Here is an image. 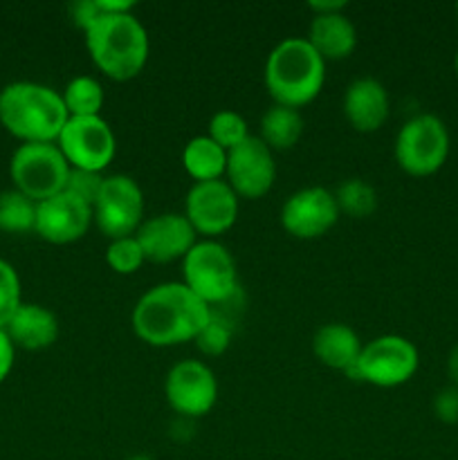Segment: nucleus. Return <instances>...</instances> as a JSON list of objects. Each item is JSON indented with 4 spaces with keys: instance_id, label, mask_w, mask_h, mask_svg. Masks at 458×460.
<instances>
[{
    "instance_id": "obj_16",
    "label": "nucleus",
    "mask_w": 458,
    "mask_h": 460,
    "mask_svg": "<svg viewBox=\"0 0 458 460\" xmlns=\"http://www.w3.org/2000/svg\"><path fill=\"white\" fill-rule=\"evenodd\" d=\"M196 236L198 232L184 214L153 216V218L144 220L135 234L146 261H153V263L184 259L198 243Z\"/></svg>"
},
{
    "instance_id": "obj_6",
    "label": "nucleus",
    "mask_w": 458,
    "mask_h": 460,
    "mask_svg": "<svg viewBox=\"0 0 458 460\" xmlns=\"http://www.w3.org/2000/svg\"><path fill=\"white\" fill-rule=\"evenodd\" d=\"M13 189L40 202L66 189L70 164L54 142H22L9 162Z\"/></svg>"
},
{
    "instance_id": "obj_30",
    "label": "nucleus",
    "mask_w": 458,
    "mask_h": 460,
    "mask_svg": "<svg viewBox=\"0 0 458 460\" xmlns=\"http://www.w3.org/2000/svg\"><path fill=\"white\" fill-rule=\"evenodd\" d=\"M229 337H232V331H229V319L211 313L209 323L202 328V332L196 337V341L207 355H218L229 346Z\"/></svg>"
},
{
    "instance_id": "obj_29",
    "label": "nucleus",
    "mask_w": 458,
    "mask_h": 460,
    "mask_svg": "<svg viewBox=\"0 0 458 460\" xmlns=\"http://www.w3.org/2000/svg\"><path fill=\"white\" fill-rule=\"evenodd\" d=\"M103 175L97 171H84V169H70L67 175V182L63 191L72 193V196L81 198L84 202H88L90 207L94 205V200L99 198V191L103 187Z\"/></svg>"
},
{
    "instance_id": "obj_32",
    "label": "nucleus",
    "mask_w": 458,
    "mask_h": 460,
    "mask_svg": "<svg viewBox=\"0 0 458 460\" xmlns=\"http://www.w3.org/2000/svg\"><path fill=\"white\" fill-rule=\"evenodd\" d=\"M99 4L97 0H79V3L72 4V16H75V22L81 27V30H88L90 22L99 16Z\"/></svg>"
},
{
    "instance_id": "obj_4",
    "label": "nucleus",
    "mask_w": 458,
    "mask_h": 460,
    "mask_svg": "<svg viewBox=\"0 0 458 460\" xmlns=\"http://www.w3.org/2000/svg\"><path fill=\"white\" fill-rule=\"evenodd\" d=\"M326 81V61L308 39L281 40L265 61V85L274 103L299 111L313 102Z\"/></svg>"
},
{
    "instance_id": "obj_35",
    "label": "nucleus",
    "mask_w": 458,
    "mask_h": 460,
    "mask_svg": "<svg viewBox=\"0 0 458 460\" xmlns=\"http://www.w3.org/2000/svg\"><path fill=\"white\" fill-rule=\"evenodd\" d=\"M447 373H449V377H452L454 385L458 386V344L454 346L452 353H449V359H447Z\"/></svg>"
},
{
    "instance_id": "obj_10",
    "label": "nucleus",
    "mask_w": 458,
    "mask_h": 460,
    "mask_svg": "<svg viewBox=\"0 0 458 460\" xmlns=\"http://www.w3.org/2000/svg\"><path fill=\"white\" fill-rule=\"evenodd\" d=\"M57 146L66 155L70 169L101 173L115 157V133L108 121L99 117H67Z\"/></svg>"
},
{
    "instance_id": "obj_36",
    "label": "nucleus",
    "mask_w": 458,
    "mask_h": 460,
    "mask_svg": "<svg viewBox=\"0 0 458 460\" xmlns=\"http://www.w3.org/2000/svg\"><path fill=\"white\" fill-rule=\"evenodd\" d=\"M454 70H456V75H458V52H456V57H454Z\"/></svg>"
},
{
    "instance_id": "obj_25",
    "label": "nucleus",
    "mask_w": 458,
    "mask_h": 460,
    "mask_svg": "<svg viewBox=\"0 0 458 460\" xmlns=\"http://www.w3.org/2000/svg\"><path fill=\"white\" fill-rule=\"evenodd\" d=\"M335 200L337 207H339V214L353 216V218H366L375 211L377 207V193L375 189L371 187L368 182L359 178H350L344 180V182L337 187L335 191Z\"/></svg>"
},
{
    "instance_id": "obj_9",
    "label": "nucleus",
    "mask_w": 458,
    "mask_h": 460,
    "mask_svg": "<svg viewBox=\"0 0 458 460\" xmlns=\"http://www.w3.org/2000/svg\"><path fill=\"white\" fill-rule=\"evenodd\" d=\"M92 218L99 232L110 241L135 236L144 223V193L128 175H108L92 205Z\"/></svg>"
},
{
    "instance_id": "obj_24",
    "label": "nucleus",
    "mask_w": 458,
    "mask_h": 460,
    "mask_svg": "<svg viewBox=\"0 0 458 460\" xmlns=\"http://www.w3.org/2000/svg\"><path fill=\"white\" fill-rule=\"evenodd\" d=\"M36 205L18 189L0 193V229L9 234L31 232L36 227Z\"/></svg>"
},
{
    "instance_id": "obj_15",
    "label": "nucleus",
    "mask_w": 458,
    "mask_h": 460,
    "mask_svg": "<svg viewBox=\"0 0 458 460\" xmlns=\"http://www.w3.org/2000/svg\"><path fill=\"white\" fill-rule=\"evenodd\" d=\"M92 223V207L67 191L57 193L36 205L34 232L57 245L79 241Z\"/></svg>"
},
{
    "instance_id": "obj_37",
    "label": "nucleus",
    "mask_w": 458,
    "mask_h": 460,
    "mask_svg": "<svg viewBox=\"0 0 458 460\" xmlns=\"http://www.w3.org/2000/svg\"><path fill=\"white\" fill-rule=\"evenodd\" d=\"M456 13H458V4H456Z\"/></svg>"
},
{
    "instance_id": "obj_5",
    "label": "nucleus",
    "mask_w": 458,
    "mask_h": 460,
    "mask_svg": "<svg viewBox=\"0 0 458 460\" xmlns=\"http://www.w3.org/2000/svg\"><path fill=\"white\" fill-rule=\"evenodd\" d=\"M184 286L209 308L233 299L238 290V270L232 252L216 241H200L182 259Z\"/></svg>"
},
{
    "instance_id": "obj_7",
    "label": "nucleus",
    "mask_w": 458,
    "mask_h": 460,
    "mask_svg": "<svg viewBox=\"0 0 458 460\" xmlns=\"http://www.w3.org/2000/svg\"><path fill=\"white\" fill-rule=\"evenodd\" d=\"M418 362L420 358L413 341L400 335H382L364 344L359 359L346 371V377L391 389L411 380L418 371Z\"/></svg>"
},
{
    "instance_id": "obj_3",
    "label": "nucleus",
    "mask_w": 458,
    "mask_h": 460,
    "mask_svg": "<svg viewBox=\"0 0 458 460\" xmlns=\"http://www.w3.org/2000/svg\"><path fill=\"white\" fill-rule=\"evenodd\" d=\"M61 93L36 81H13L0 90V124L22 142H57L67 121Z\"/></svg>"
},
{
    "instance_id": "obj_27",
    "label": "nucleus",
    "mask_w": 458,
    "mask_h": 460,
    "mask_svg": "<svg viewBox=\"0 0 458 460\" xmlns=\"http://www.w3.org/2000/svg\"><path fill=\"white\" fill-rule=\"evenodd\" d=\"M106 261L117 274H133L142 268V263L146 261L144 256L142 245L135 236L117 238V241H110L106 250Z\"/></svg>"
},
{
    "instance_id": "obj_8",
    "label": "nucleus",
    "mask_w": 458,
    "mask_h": 460,
    "mask_svg": "<svg viewBox=\"0 0 458 460\" xmlns=\"http://www.w3.org/2000/svg\"><path fill=\"white\" fill-rule=\"evenodd\" d=\"M449 133L440 117L416 115L400 128L395 137V160L409 175L425 178L447 162Z\"/></svg>"
},
{
    "instance_id": "obj_33",
    "label": "nucleus",
    "mask_w": 458,
    "mask_h": 460,
    "mask_svg": "<svg viewBox=\"0 0 458 460\" xmlns=\"http://www.w3.org/2000/svg\"><path fill=\"white\" fill-rule=\"evenodd\" d=\"M13 355H16V346L9 340L4 328H0V385H3V382L7 380L9 373H12Z\"/></svg>"
},
{
    "instance_id": "obj_12",
    "label": "nucleus",
    "mask_w": 458,
    "mask_h": 460,
    "mask_svg": "<svg viewBox=\"0 0 458 460\" xmlns=\"http://www.w3.org/2000/svg\"><path fill=\"white\" fill-rule=\"evenodd\" d=\"M227 182L236 191V196L254 198L265 196L277 180V162L272 148L260 137H250L227 151Z\"/></svg>"
},
{
    "instance_id": "obj_34",
    "label": "nucleus",
    "mask_w": 458,
    "mask_h": 460,
    "mask_svg": "<svg viewBox=\"0 0 458 460\" xmlns=\"http://www.w3.org/2000/svg\"><path fill=\"white\" fill-rule=\"evenodd\" d=\"M346 3L344 0H328V3H321V0H313L310 3V9H313L314 13H335V12H344Z\"/></svg>"
},
{
    "instance_id": "obj_28",
    "label": "nucleus",
    "mask_w": 458,
    "mask_h": 460,
    "mask_svg": "<svg viewBox=\"0 0 458 460\" xmlns=\"http://www.w3.org/2000/svg\"><path fill=\"white\" fill-rule=\"evenodd\" d=\"M21 304V279H18L16 268L0 259V328L7 326Z\"/></svg>"
},
{
    "instance_id": "obj_31",
    "label": "nucleus",
    "mask_w": 458,
    "mask_h": 460,
    "mask_svg": "<svg viewBox=\"0 0 458 460\" xmlns=\"http://www.w3.org/2000/svg\"><path fill=\"white\" fill-rule=\"evenodd\" d=\"M434 411L443 422L456 425L458 422V386L456 385L438 391V395L434 398Z\"/></svg>"
},
{
    "instance_id": "obj_20",
    "label": "nucleus",
    "mask_w": 458,
    "mask_h": 460,
    "mask_svg": "<svg viewBox=\"0 0 458 460\" xmlns=\"http://www.w3.org/2000/svg\"><path fill=\"white\" fill-rule=\"evenodd\" d=\"M364 344L359 335L346 323H326L313 337L314 358L328 368L346 373L359 359Z\"/></svg>"
},
{
    "instance_id": "obj_19",
    "label": "nucleus",
    "mask_w": 458,
    "mask_h": 460,
    "mask_svg": "<svg viewBox=\"0 0 458 460\" xmlns=\"http://www.w3.org/2000/svg\"><path fill=\"white\" fill-rule=\"evenodd\" d=\"M308 43L328 58H346L357 45V30L344 12L314 13L310 21Z\"/></svg>"
},
{
    "instance_id": "obj_23",
    "label": "nucleus",
    "mask_w": 458,
    "mask_h": 460,
    "mask_svg": "<svg viewBox=\"0 0 458 460\" xmlns=\"http://www.w3.org/2000/svg\"><path fill=\"white\" fill-rule=\"evenodd\" d=\"M61 97L70 117H99L103 108V88L92 76H75Z\"/></svg>"
},
{
    "instance_id": "obj_11",
    "label": "nucleus",
    "mask_w": 458,
    "mask_h": 460,
    "mask_svg": "<svg viewBox=\"0 0 458 460\" xmlns=\"http://www.w3.org/2000/svg\"><path fill=\"white\" fill-rule=\"evenodd\" d=\"M184 216L198 234L218 236L238 218V196L227 180L193 182L184 200Z\"/></svg>"
},
{
    "instance_id": "obj_22",
    "label": "nucleus",
    "mask_w": 458,
    "mask_h": 460,
    "mask_svg": "<svg viewBox=\"0 0 458 460\" xmlns=\"http://www.w3.org/2000/svg\"><path fill=\"white\" fill-rule=\"evenodd\" d=\"M301 133H304V117L296 108L274 103L260 117V139L272 151L274 148H278V151L292 148L299 142Z\"/></svg>"
},
{
    "instance_id": "obj_18",
    "label": "nucleus",
    "mask_w": 458,
    "mask_h": 460,
    "mask_svg": "<svg viewBox=\"0 0 458 460\" xmlns=\"http://www.w3.org/2000/svg\"><path fill=\"white\" fill-rule=\"evenodd\" d=\"M13 346L25 350H43L58 337V319L52 310L39 304H21L4 326Z\"/></svg>"
},
{
    "instance_id": "obj_26",
    "label": "nucleus",
    "mask_w": 458,
    "mask_h": 460,
    "mask_svg": "<svg viewBox=\"0 0 458 460\" xmlns=\"http://www.w3.org/2000/svg\"><path fill=\"white\" fill-rule=\"evenodd\" d=\"M207 135L218 146H223L225 151H232V148H236L238 144L250 137V130H247V121L236 111H218L211 117L209 133Z\"/></svg>"
},
{
    "instance_id": "obj_17",
    "label": "nucleus",
    "mask_w": 458,
    "mask_h": 460,
    "mask_svg": "<svg viewBox=\"0 0 458 460\" xmlns=\"http://www.w3.org/2000/svg\"><path fill=\"white\" fill-rule=\"evenodd\" d=\"M391 102L384 85L373 76H362L355 79L346 88L344 94V115L355 130L362 133H373L382 128L389 119Z\"/></svg>"
},
{
    "instance_id": "obj_13",
    "label": "nucleus",
    "mask_w": 458,
    "mask_h": 460,
    "mask_svg": "<svg viewBox=\"0 0 458 460\" xmlns=\"http://www.w3.org/2000/svg\"><path fill=\"white\" fill-rule=\"evenodd\" d=\"M166 400L182 416H205L218 400V382L214 371L198 359L178 362L166 376Z\"/></svg>"
},
{
    "instance_id": "obj_14",
    "label": "nucleus",
    "mask_w": 458,
    "mask_h": 460,
    "mask_svg": "<svg viewBox=\"0 0 458 460\" xmlns=\"http://www.w3.org/2000/svg\"><path fill=\"white\" fill-rule=\"evenodd\" d=\"M339 218L335 193L326 187H305L292 193L281 209V225L296 238H319Z\"/></svg>"
},
{
    "instance_id": "obj_2",
    "label": "nucleus",
    "mask_w": 458,
    "mask_h": 460,
    "mask_svg": "<svg viewBox=\"0 0 458 460\" xmlns=\"http://www.w3.org/2000/svg\"><path fill=\"white\" fill-rule=\"evenodd\" d=\"M84 34L94 66L110 79L128 81L146 66L148 34L133 12L99 13Z\"/></svg>"
},
{
    "instance_id": "obj_21",
    "label": "nucleus",
    "mask_w": 458,
    "mask_h": 460,
    "mask_svg": "<svg viewBox=\"0 0 458 460\" xmlns=\"http://www.w3.org/2000/svg\"><path fill=\"white\" fill-rule=\"evenodd\" d=\"M182 164L196 182L223 180L227 171V151L214 142L209 135L189 139L182 151Z\"/></svg>"
},
{
    "instance_id": "obj_1",
    "label": "nucleus",
    "mask_w": 458,
    "mask_h": 460,
    "mask_svg": "<svg viewBox=\"0 0 458 460\" xmlns=\"http://www.w3.org/2000/svg\"><path fill=\"white\" fill-rule=\"evenodd\" d=\"M211 308L184 283H160L139 296L133 308V331L151 346H175L196 340L209 323Z\"/></svg>"
}]
</instances>
